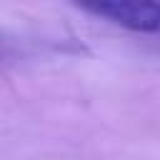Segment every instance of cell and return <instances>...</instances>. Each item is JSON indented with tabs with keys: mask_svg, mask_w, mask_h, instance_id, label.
<instances>
[{
	"mask_svg": "<svg viewBox=\"0 0 160 160\" xmlns=\"http://www.w3.org/2000/svg\"><path fill=\"white\" fill-rule=\"evenodd\" d=\"M85 12L100 15L120 28H128L132 32H145V35H160V2L140 0V2H128V0H105V2H85L80 5Z\"/></svg>",
	"mask_w": 160,
	"mask_h": 160,
	"instance_id": "obj_1",
	"label": "cell"
}]
</instances>
